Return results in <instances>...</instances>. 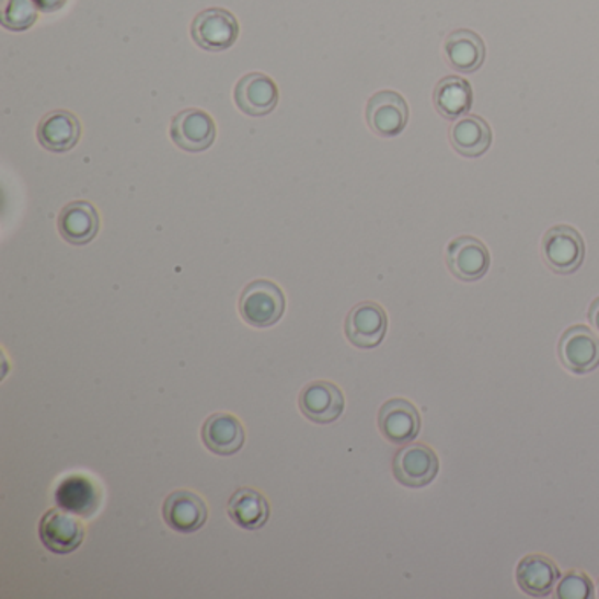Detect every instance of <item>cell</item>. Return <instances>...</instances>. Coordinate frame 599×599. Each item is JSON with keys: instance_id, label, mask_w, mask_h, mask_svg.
<instances>
[{"instance_id": "1", "label": "cell", "mask_w": 599, "mask_h": 599, "mask_svg": "<svg viewBox=\"0 0 599 599\" xmlns=\"http://www.w3.org/2000/svg\"><path fill=\"white\" fill-rule=\"evenodd\" d=\"M284 313L285 293L275 281L253 280L241 292L240 315L252 327H272Z\"/></svg>"}, {"instance_id": "2", "label": "cell", "mask_w": 599, "mask_h": 599, "mask_svg": "<svg viewBox=\"0 0 599 599\" xmlns=\"http://www.w3.org/2000/svg\"><path fill=\"white\" fill-rule=\"evenodd\" d=\"M192 39L206 51H226L240 37V23L231 11L209 8L197 14L191 27Z\"/></svg>"}, {"instance_id": "3", "label": "cell", "mask_w": 599, "mask_h": 599, "mask_svg": "<svg viewBox=\"0 0 599 599\" xmlns=\"http://www.w3.org/2000/svg\"><path fill=\"white\" fill-rule=\"evenodd\" d=\"M543 258L552 272L572 275L586 257V244L580 232L569 226H555L546 231L542 243Z\"/></svg>"}, {"instance_id": "4", "label": "cell", "mask_w": 599, "mask_h": 599, "mask_svg": "<svg viewBox=\"0 0 599 599\" xmlns=\"http://www.w3.org/2000/svg\"><path fill=\"white\" fill-rule=\"evenodd\" d=\"M392 471L395 480L404 487H426L438 475L440 461L431 447L424 444H406L395 453Z\"/></svg>"}, {"instance_id": "5", "label": "cell", "mask_w": 599, "mask_h": 599, "mask_svg": "<svg viewBox=\"0 0 599 599\" xmlns=\"http://www.w3.org/2000/svg\"><path fill=\"white\" fill-rule=\"evenodd\" d=\"M410 110L406 99L394 90H380L366 104V122L380 138H395L408 125Z\"/></svg>"}, {"instance_id": "6", "label": "cell", "mask_w": 599, "mask_h": 599, "mask_svg": "<svg viewBox=\"0 0 599 599\" xmlns=\"http://www.w3.org/2000/svg\"><path fill=\"white\" fill-rule=\"evenodd\" d=\"M169 134L180 150L200 153L214 145L217 125L208 113L197 107H188L174 116Z\"/></svg>"}, {"instance_id": "7", "label": "cell", "mask_w": 599, "mask_h": 599, "mask_svg": "<svg viewBox=\"0 0 599 599\" xmlns=\"http://www.w3.org/2000/svg\"><path fill=\"white\" fill-rule=\"evenodd\" d=\"M389 327L385 310L373 301L359 302L345 320V334L354 347L362 350L377 348Z\"/></svg>"}, {"instance_id": "8", "label": "cell", "mask_w": 599, "mask_h": 599, "mask_svg": "<svg viewBox=\"0 0 599 599\" xmlns=\"http://www.w3.org/2000/svg\"><path fill=\"white\" fill-rule=\"evenodd\" d=\"M280 101V92L275 80L264 72L244 74L234 89V103L246 116L261 118L275 112Z\"/></svg>"}, {"instance_id": "9", "label": "cell", "mask_w": 599, "mask_h": 599, "mask_svg": "<svg viewBox=\"0 0 599 599\" xmlns=\"http://www.w3.org/2000/svg\"><path fill=\"white\" fill-rule=\"evenodd\" d=\"M560 359L575 375H587L599 366V337L586 325L566 329L560 342Z\"/></svg>"}, {"instance_id": "10", "label": "cell", "mask_w": 599, "mask_h": 599, "mask_svg": "<svg viewBox=\"0 0 599 599\" xmlns=\"http://www.w3.org/2000/svg\"><path fill=\"white\" fill-rule=\"evenodd\" d=\"M450 273L461 281H476L487 275L491 253L482 241L473 235H459L447 249Z\"/></svg>"}, {"instance_id": "11", "label": "cell", "mask_w": 599, "mask_h": 599, "mask_svg": "<svg viewBox=\"0 0 599 599\" xmlns=\"http://www.w3.org/2000/svg\"><path fill=\"white\" fill-rule=\"evenodd\" d=\"M39 538L49 552L58 555L71 554L83 543L84 526L62 508H54L46 511L41 519Z\"/></svg>"}, {"instance_id": "12", "label": "cell", "mask_w": 599, "mask_h": 599, "mask_svg": "<svg viewBox=\"0 0 599 599\" xmlns=\"http://www.w3.org/2000/svg\"><path fill=\"white\" fill-rule=\"evenodd\" d=\"M299 408L308 421L315 424H333L343 415L345 398L334 383L315 380L302 389Z\"/></svg>"}, {"instance_id": "13", "label": "cell", "mask_w": 599, "mask_h": 599, "mask_svg": "<svg viewBox=\"0 0 599 599\" xmlns=\"http://www.w3.org/2000/svg\"><path fill=\"white\" fill-rule=\"evenodd\" d=\"M378 427L391 444L406 445L421 433V413L410 401L394 398L378 412Z\"/></svg>"}, {"instance_id": "14", "label": "cell", "mask_w": 599, "mask_h": 599, "mask_svg": "<svg viewBox=\"0 0 599 599\" xmlns=\"http://www.w3.org/2000/svg\"><path fill=\"white\" fill-rule=\"evenodd\" d=\"M162 514L165 525L182 534L196 533L208 520L205 499L191 491H174L169 494Z\"/></svg>"}, {"instance_id": "15", "label": "cell", "mask_w": 599, "mask_h": 599, "mask_svg": "<svg viewBox=\"0 0 599 599\" xmlns=\"http://www.w3.org/2000/svg\"><path fill=\"white\" fill-rule=\"evenodd\" d=\"M57 226L64 241L74 246H84L95 240L101 229V218L89 200H74L71 205L64 206L58 215Z\"/></svg>"}, {"instance_id": "16", "label": "cell", "mask_w": 599, "mask_h": 599, "mask_svg": "<svg viewBox=\"0 0 599 599\" xmlns=\"http://www.w3.org/2000/svg\"><path fill=\"white\" fill-rule=\"evenodd\" d=\"M37 141L45 150L66 153L78 145L81 138V124L74 113L57 110L43 116L37 125Z\"/></svg>"}, {"instance_id": "17", "label": "cell", "mask_w": 599, "mask_h": 599, "mask_svg": "<svg viewBox=\"0 0 599 599\" xmlns=\"http://www.w3.org/2000/svg\"><path fill=\"white\" fill-rule=\"evenodd\" d=\"M200 438L206 449L227 458L243 449L244 429L241 422L231 413H214L203 424Z\"/></svg>"}, {"instance_id": "18", "label": "cell", "mask_w": 599, "mask_h": 599, "mask_svg": "<svg viewBox=\"0 0 599 599\" xmlns=\"http://www.w3.org/2000/svg\"><path fill=\"white\" fill-rule=\"evenodd\" d=\"M520 590L534 598H545L555 589L561 573L557 564L543 554H529L520 560L516 573Z\"/></svg>"}, {"instance_id": "19", "label": "cell", "mask_w": 599, "mask_h": 599, "mask_svg": "<svg viewBox=\"0 0 599 599\" xmlns=\"http://www.w3.org/2000/svg\"><path fill=\"white\" fill-rule=\"evenodd\" d=\"M445 57L453 71L462 74L479 71L485 60L484 39L468 28L450 32L445 41Z\"/></svg>"}, {"instance_id": "20", "label": "cell", "mask_w": 599, "mask_h": 599, "mask_svg": "<svg viewBox=\"0 0 599 599\" xmlns=\"http://www.w3.org/2000/svg\"><path fill=\"white\" fill-rule=\"evenodd\" d=\"M227 514L240 528L257 531L266 526L272 516V508L266 497L257 493L255 488L241 487L229 499Z\"/></svg>"}, {"instance_id": "21", "label": "cell", "mask_w": 599, "mask_h": 599, "mask_svg": "<svg viewBox=\"0 0 599 599\" xmlns=\"http://www.w3.org/2000/svg\"><path fill=\"white\" fill-rule=\"evenodd\" d=\"M491 141H493L491 127L480 116H462L450 129V142L453 150L468 159L484 155L491 147Z\"/></svg>"}, {"instance_id": "22", "label": "cell", "mask_w": 599, "mask_h": 599, "mask_svg": "<svg viewBox=\"0 0 599 599\" xmlns=\"http://www.w3.org/2000/svg\"><path fill=\"white\" fill-rule=\"evenodd\" d=\"M433 103H435L436 112L444 118L459 120L462 116H466L473 106L471 84L459 76H447L436 84Z\"/></svg>"}, {"instance_id": "23", "label": "cell", "mask_w": 599, "mask_h": 599, "mask_svg": "<svg viewBox=\"0 0 599 599\" xmlns=\"http://www.w3.org/2000/svg\"><path fill=\"white\" fill-rule=\"evenodd\" d=\"M57 503L64 510L90 517L101 505V493L87 476H67L58 485Z\"/></svg>"}, {"instance_id": "24", "label": "cell", "mask_w": 599, "mask_h": 599, "mask_svg": "<svg viewBox=\"0 0 599 599\" xmlns=\"http://www.w3.org/2000/svg\"><path fill=\"white\" fill-rule=\"evenodd\" d=\"M37 10L34 0H2V25L14 32L27 31L36 23Z\"/></svg>"}, {"instance_id": "25", "label": "cell", "mask_w": 599, "mask_h": 599, "mask_svg": "<svg viewBox=\"0 0 599 599\" xmlns=\"http://www.w3.org/2000/svg\"><path fill=\"white\" fill-rule=\"evenodd\" d=\"M555 596L560 599H589L595 596V584L586 573L573 569L560 578Z\"/></svg>"}, {"instance_id": "26", "label": "cell", "mask_w": 599, "mask_h": 599, "mask_svg": "<svg viewBox=\"0 0 599 599\" xmlns=\"http://www.w3.org/2000/svg\"><path fill=\"white\" fill-rule=\"evenodd\" d=\"M37 8L45 13H54V11L62 10L67 0H34Z\"/></svg>"}, {"instance_id": "27", "label": "cell", "mask_w": 599, "mask_h": 599, "mask_svg": "<svg viewBox=\"0 0 599 599\" xmlns=\"http://www.w3.org/2000/svg\"><path fill=\"white\" fill-rule=\"evenodd\" d=\"M589 322L595 325L596 331L599 333V298L592 301L589 308Z\"/></svg>"}, {"instance_id": "28", "label": "cell", "mask_w": 599, "mask_h": 599, "mask_svg": "<svg viewBox=\"0 0 599 599\" xmlns=\"http://www.w3.org/2000/svg\"><path fill=\"white\" fill-rule=\"evenodd\" d=\"M598 596H599V584H598Z\"/></svg>"}]
</instances>
